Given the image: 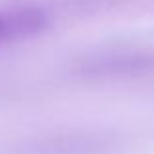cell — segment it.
I'll list each match as a JSON object with an SVG mask.
<instances>
[{"mask_svg":"<svg viewBox=\"0 0 154 154\" xmlns=\"http://www.w3.org/2000/svg\"><path fill=\"white\" fill-rule=\"evenodd\" d=\"M111 143L103 135L72 133L31 140L23 146L22 154H107Z\"/></svg>","mask_w":154,"mask_h":154,"instance_id":"2","label":"cell"},{"mask_svg":"<svg viewBox=\"0 0 154 154\" xmlns=\"http://www.w3.org/2000/svg\"><path fill=\"white\" fill-rule=\"evenodd\" d=\"M49 26L45 10L35 6H14L0 10V47L14 45L43 33Z\"/></svg>","mask_w":154,"mask_h":154,"instance_id":"1","label":"cell"}]
</instances>
